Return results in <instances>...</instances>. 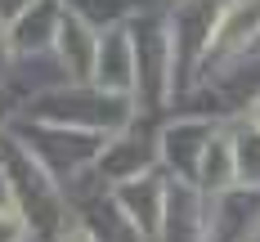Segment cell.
<instances>
[{
	"label": "cell",
	"mask_w": 260,
	"mask_h": 242,
	"mask_svg": "<svg viewBox=\"0 0 260 242\" xmlns=\"http://www.w3.org/2000/svg\"><path fill=\"white\" fill-rule=\"evenodd\" d=\"M0 242H27V220L14 206H0Z\"/></svg>",
	"instance_id": "obj_1"
},
{
	"label": "cell",
	"mask_w": 260,
	"mask_h": 242,
	"mask_svg": "<svg viewBox=\"0 0 260 242\" xmlns=\"http://www.w3.org/2000/svg\"><path fill=\"white\" fill-rule=\"evenodd\" d=\"M251 126L260 130V99H256V108H251Z\"/></svg>",
	"instance_id": "obj_3"
},
{
	"label": "cell",
	"mask_w": 260,
	"mask_h": 242,
	"mask_svg": "<svg viewBox=\"0 0 260 242\" xmlns=\"http://www.w3.org/2000/svg\"><path fill=\"white\" fill-rule=\"evenodd\" d=\"M63 242H94V238H90L85 229H72V233H68V238H63Z\"/></svg>",
	"instance_id": "obj_2"
}]
</instances>
